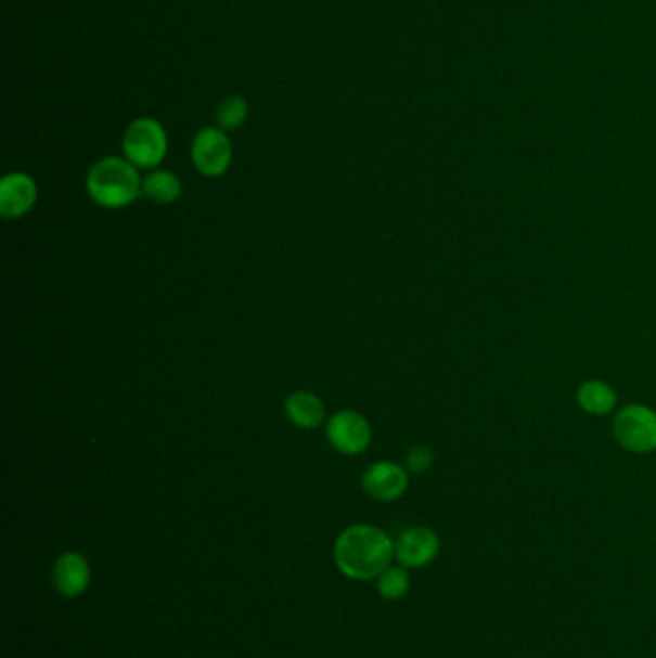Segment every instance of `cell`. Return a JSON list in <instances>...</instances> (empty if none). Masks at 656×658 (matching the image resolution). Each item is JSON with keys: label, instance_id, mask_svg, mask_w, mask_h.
Returning a JSON list of instances; mask_svg holds the SVG:
<instances>
[{"label": "cell", "instance_id": "cell-2", "mask_svg": "<svg viewBox=\"0 0 656 658\" xmlns=\"http://www.w3.org/2000/svg\"><path fill=\"white\" fill-rule=\"evenodd\" d=\"M87 193L103 208H124L143 195V178L128 158L106 156L87 176Z\"/></svg>", "mask_w": 656, "mask_h": 658}, {"label": "cell", "instance_id": "cell-9", "mask_svg": "<svg viewBox=\"0 0 656 658\" xmlns=\"http://www.w3.org/2000/svg\"><path fill=\"white\" fill-rule=\"evenodd\" d=\"M439 547L441 543L435 531L427 528H412L404 531L395 543V556L402 568H424L437 556Z\"/></svg>", "mask_w": 656, "mask_h": 658}, {"label": "cell", "instance_id": "cell-13", "mask_svg": "<svg viewBox=\"0 0 656 658\" xmlns=\"http://www.w3.org/2000/svg\"><path fill=\"white\" fill-rule=\"evenodd\" d=\"M181 180L173 171L154 170L143 178V195L158 205H171L181 197Z\"/></svg>", "mask_w": 656, "mask_h": 658}, {"label": "cell", "instance_id": "cell-4", "mask_svg": "<svg viewBox=\"0 0 656 658\" xmlns=\"http://www.w3.org/2000/svg\"><path fill=\"white\" fill-rule=\"evenodd\" d=\"M614 437L630 453H655L656 412L645 404L623 407L614 418Z\"/></svg>", "mask_w": 656, "mask_h": 658}, {"label": "cell", "instance_id": "cell-8", "mask_svg": "<svg viewBox=\"0 0 656 658\" xmlns=\"http://www.w3.org/2000/svg\"><path fill=\"white\" fill-rule=\"evenodd\" d=\"M37 201V183L24 171H12L0 181V215L4 218H22L34 208Z\"/></svg>", "mask_w": 656, "mask_h": 658}, {"label": "cell", "instance_id": "cell-6", "mask_svg": "<svg viewBox=\"0 0 656 658\" xmlns=\"http://www.w3.org/2000/svg\"><path fill=\"white\" fill-rule=\"evenodd\" d=\"M327 441L337 453L357 456L372 443V426L360 412H337L327 422Z\"/></svg>", "mask_w": 656, "mask_h": 658}, {"label": "cell", "instance_id": "cell-15", "mask_svg": "<svg viewBox=\"0 0 656 658\" xmlns=\"http://www.w3.org/2000/svg\"><path fill=\"white\" fill-rule=\"evenodd\" d=\"M409 588V572H407L404 568H401V566H399V568H391V566H389V568L380 576V580H377L380 595L384 598H389V601H397V598L404 597Z\"/></svg>", "mask_w": 656, "mask_h": 658}, {"label": "cell", "instance_id": "cell-12", "mask_svg": "<svg viewBox=\"0 0 656 658\" xmlns=\"http://www.w3.org/2000/svg\"><path fill=\"white\" fill-rule=\"evenodd\" d=\"M618 397L613 387L601 379H589L578 389V404L591 416H605L614 411Z\"/></svg>", "mask_w": 656, "mask_h": 658}, {"label": "cell", "instance_id": "cell-7", "mask_svg": "<svg viewBox=\"0 0 656 658\" xmlns=\"http://www.w3.org/2000/svg\"><path fill=\"white\" fill-rule=\"evenodd\" d=\"M362 489L375 501H397L409 489V474L397 462H375L362 476Z\"/></svg>", "mask_w": 656, "mask_h": 658}, {"label": "cell", "instance_id": "cell-14", "mask_svg": "<svg viewBox=\"0 0 656 658\" xmlns=\"http://www.w3.org/2000/svg\"><path fill=\"white\" fill-rule=\"evenodd\" d=\"M248 118V103L245 96L241 94H231L228 96L220 108L216 112V121H218V128H222L223 131H235L241 128L245 120Z\"/></svg>", "mask_w": 656, "mask_h": 658}, {"label": "cell", "instance_id": "cell-11", "mask_svg": "<svg viewBox=\"0 0 656 658\" xmlns=\"http://www.w3.org/2000/svg\"><path fill=\"white\" fill-rule=\"evenodd\" d=\"M287 418L303 429L320 428L325 420V404L318 395L297 391L285 402Z\"/></svg>", "mask_w": 656, "mask_h": 658}, {"label": "cell", "instance_id": "cell-1", "mask_svg": "<svg viewBox=\"0 0 656 658\" xmlns=\"http://www.w3.org/2000/svg\"><path fill=\"white\" fill-rule=\"evenodd\" d=\"M335 565L352 580H374L391 565L395 545L384 530L357 524L343 531L333 549Z\"/></svg>", "mask_w": 656, "mask_h": 658}, {"label": "cell", "instance_id": "cell-3", "mask_svg": "<svg viewBox=\"0 0 656 658\" xmlns=\"http://www.w3.org/2000/svg\"><path fill=\"white\" fill-rule=\"evenodd\" d=\"M124 154L139 170H153L168 153V136L163 124L154 118H137L129 124L121 139Z\"/></svg>", "mask_w": 656, "mask_h": 658}, {"label": "cell", "instance_id": "cell-10", "mask_svg": "<svg viewBox=\"0 0 656 658\" xmlns=\"http://www.w3.org/2000/svg\"><path fill=\"white\" fill-rule=\"evenodd\" d=\"M91 582L86 558L77 553H64L54 565V585L66 597H79Z\"/></svg>", "mask_w": 656, "mask_h": 658}, {"label": "cell", "instance_id": "cell-16", "mask_svg": "<svg viewBox=\"0 0 656 658\" xmlns=\"http://www.w3.org/2000/svg\"><path fill=\"white\" fill-rule=\"evenodd\" d=\"M432 464H434V453H432V449H427L424 444L412 447L407 454V468L414 474L429 470Z\"/></svg>", "mask_w": 656, "mask_h": 658}, {"label": "cell", "instance_id": "cell-5", "mask_svg": "<svg viewBox=\"0 0 656 658\" xmlns=\"http://www.w3.org/2000/svg\"><path fill=\"white\" fill-rule=\"evenodd\" d=\"M191 160L206 178H220L233 163V145L222 128H203L191 145Z\"/></svg>", "mask_w": 656, "mask_h": 658}]
</instances>
